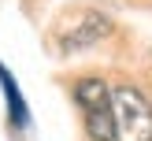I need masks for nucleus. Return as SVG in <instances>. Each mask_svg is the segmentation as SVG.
<instances>
[{
	"label": "nucleus",
	"mask_w": 152,
	"mask_h": 141,
	"mask_svg": "<svg viewBox=\"0 0 152 141\" xmlns=\"http://www.w3.org/2000/svg\"><path fill=\"white\" fill-rule=\"evenodd\" d=\"M115 141H152V104L137 85H111Z\"/></svg>",
	"instance_id": "obj_1"
},
{
	"label": "nucleus",
	"mask_w": 152,
	"mask_h": 141,
	"mask_svg": "<svg viewBox=\"0 0 152 141\" xmlns=\"http://www.w3.org/2000/svg\"><path fill=\"white\" fill-rule=\"evenodd\" d=\"M74 100L86 115L89 141H115V119H111V85L96 74L74 82Z\"/></svg>",
	"instance_id": "obj_2"
},
{
	"label": "nucleus",
	"mask_w": 152,
	"mask_h": 141,
	"mask_svg": "<svg viewBox=\"0 0 152 141\" xmlns=\"http://www.w3.org/2000/svg\"><path fill=\"white\" fill-rule=\"evenodd\" d=\"M0 89H4V100H7V119H11L19 130H26L30 126V108H26V100H22V93H19V82L11 78V71H7L4 63H0Z\"/></svg>",
	"instance_id": "obj_3"
},
{
	"label": "nucleus",
	"mask_w": 152,
	"mask_h": 141,
	"mask_svg": "<svg viewBox=\"0 0 152 141\" xmlns=\"http://www.w3.org/2000/svg\"><path fill=\"white\" fill-rule=\"evenodd\" d=\"M104 34H108V19L86 11V15H82V30H71V34L63 37V48H82V45L96 41V37H104Z\"/></svg>",
	"instance_id": "obj_4"
}]
</instances>
